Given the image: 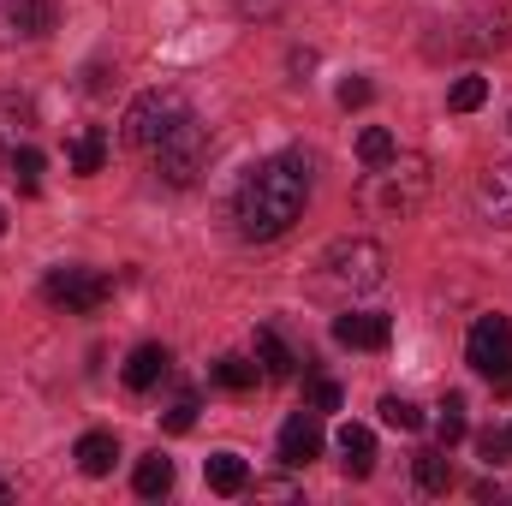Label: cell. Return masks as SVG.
Instances as JSON below:
<instances>
[{
	"label": "cell",
	"mask_w": 512,
	"mask_h": 506,
	"mask_svg": "<svg viewBox=\"0 0 512 506\" xmlns=\"http://www.w3.org/2000/svg\"><path fill=\"white\" fill-rule=\"evenodd\" d=\"M304 203H310V173H304V161L298 155H274V161H256L251 173L239 179V191H233V221H239V233L245 239H280L298 215H304Z\"/></svg>",
	"instance_id": "cell-1"
},
{
	"label": "cell",
	"mask_w": 512,
	"mask_h": 506,
	"mask_svg": "<svg viewBox=\"0 0 512 506\" xmlns=\"http://www.w3.org/2000/svg\"><path fill=\"white\" fill-rule=\"evenodd\" d=\"M316 268H322V274H316V292H328V298H358V292H376L387 280V251L376 239H340V245L322 251Z\"/></svg>",
	"instance_id": "cell-2"
},
{
	"label": "cell",
	"mask_w": 512,
	"mask_h": 506,
	"mask_svg": "<svg viewBox=\"0 0 512 506\" xmlns=\"http://www.w3.org/2000/svg\"><path fill=\"white\" fill-rule=\"evenodd\" d=\"M423 197H429V161H387V167H370V179L358 185V203L364 209H376V215H411V209H423Z\"/></svg>",
	"instance_id": "cell-3"
},
{
	"label": "cell",
	"mask_w": 512,
	"mask_h": 506,
	"mask_svg": "<svg viewBox=\"0 0 512 506\" xmlns=\"http://www.w3.org/2000/svg\"><path fill=\"white\" fill-rule=\"evenodd\" d=\"M149 155H155V167H161V179H167V185H191V179L203 173V161H209V131L185 114V120L167 131Z\"/></svg>",
	"instance_id": "cell-4"
},
{
	"label": "cell",
	"mask_w": 512,
	"mask_h": 506,
	"mask_svg": "<svg viewBox=\"0 0 512 506\" xmlns=\"http://www.w3.org/2000/svg\"><path fill=\"white\" fill-rule=\"evenodd\" d=\"M185 114H191V108H185L179 90H143V96L126 108V143L131 149H155Z\"/></svg>",
	"instance_id": "cell-5"
},
{
	"label": "cell",
	"mask_w": 512,
	"mask_h": 506,
	"mask_svg": "<svg viewBox=\"0 0 512 506\" xmlns=\"http://www.w3.org/2000/svg\"><path fill=\"white\" fill-rule=\"evenodd\" d=\"M108 292H114V280L96 274V268H48V280H42V298L60 304L66 316H90V310H102Z\"/></svg>",
	"instance_id": "cell-6"
},
{
	"label": "cell",
	"mask_w": 512,
	"mask_h": 506,
	"mask_svg": "<svg viewBox=\"0 0 512 506\" xmlns=\"http://www.w3.org/2000/svg\"><path fill=\"white\" fill-rule=\"evenodd\" d=\"M471 370L489 381H512V322L507 316H477L471 340H465Z\"/></svg>",
	"instance_id": "cell-7"
},
{
	"label": "cell",
	"mask_w": 512,
	"mask_h": 506,
	"mask_svg": "<svg viewBox=\"0 0 512 506\" xmlns=\"http://www.w3.org/2000/svg\"><path fill=\"white\" fill-rule=\"evenodd\" d=\"M334 340H340V346H352V352H387L393 322L376 316V310H346V316L334 322Z\"/></svg>",
	"instance_id": "cell-8"
},
{
	"label": "cell",
	"mask_w": 512,
	"mask_h": 506,
	"mask_svg": "<svg viewBox=\"0 0 512 506\" xmlns=\"http://www.w3.org/2000/svg\"><path fill=\"white\" fill-rule=\"evenodd\" d=\"M477 209H483V221L512 227V161H495V167L477 179Z\"/></svg>",
	"instance_id": "cell-9"
},
{
	"label": "cell",
	"mask_w": 512,
	"mask_h": 506,
	"mask_svg": "<svg viewBox=\"0 0 512 506\" xmlns=\"http://www.w3.org/2000/svg\"><path fill=\"white\" fill-rule=\"evenodd\" d=\"M316 453H322V429H316V417H310V411L286 417V423H280V459H286V465H310Z\"/></svg>",
	"instance_id": "cell-10"
},
{
	"label": "cell",
	"mask_w": 512,
	"mask_h": 506,
	"mask_svg": "<svg viewBox=\"0 0 512 506\" xmlns=\"http://www.w3.org/2000/svg\"><path fill=\"white\" fill-rule=\"evenodd\" d=\"M340 465H346V477H370L376 471V435L364 429V423H340Z\"/></svg>",
	"instance_id": "cell-11"
},
{
	"label": "cell",
	"mask_w": 512,
	"mask_h": 506,
	"mask_svg": "<svg viewBox=\"0 0 512 506\" xmlns=\"http://www.w3.org/2000/svg\"><path fill=\"white\" fill-rule=\"evenodd\" d=\"M167 364H173V358H167V346H137V352L126 358V387H131V393H149L155 381L167 376Z\"/></svg>",
	"instance_id": "cell-12"
},
{
	"label": "cell",
	"mask_w": 512,
	"mask_h": 506,
	"mask_svg": "<svg viewBox=\"0 0 512 506\" xmlns=\"http://www.w3.org/2000/svg\"><path fill=\"white\" fill-rule=\"evenodd\" d=\"M203 477H209L215 495H245V489H251V471H245L239 453H215V459L203 465Z\"/></svg>",
	"instance_id": "cell-13"
},
{
	"label": "cell",
	"mask_w": 512,
	"mask_h": 506,
	"mask_svg": "<svg viewBox=\"0 0 512 506\" xmlns=\"http://www.w3.org/2000/svg\"><path fill=\"white\" fill-rule=\"evenodd\" d=\"M114 459H120V441H114V435H102V429H96V435H84V441H78V471H84V477H108V471H114Z\"/></svg>",
	"instance_id": "cell-14"
},
{
	"label": "cell",
	"mask_w": 512,
	"mask_h": 506,
	"mask_svg": "<svg viewBox=\"0 0 512 506\" xmlns=\"http://www.w3.org/2000/svg\"><path fill=\"white\" fill-rule=\"evenodd\" d=\"M256 364H262V376L286 381V376H292V364H298V358H292V346H286V340H280L274 328H256Z\"/></svg>",
	"instance_id": "cell-15"
},
{
	"label": "cell",
	"mask_w": 512,
	"mask_h": 506,
	"mask_svg": "<svg viewBox=\"0 0 512 506\" xmlns=\"http://www.w3.org/2000/svg\"><path fill=\"white\" fill-rule=\"evenodd\" d=\"M131 489H137L143 501H161V495L173 489V459H161V453L137 459V477H131Z\"/></svg>",
	"instance_id": "cell-16"
},
{
	"label": "cell",
	"mask_w": 512,
	"mask_h": 506,
	"mask_svg": "<svg viewBox=\"0 0 512 506\" xmlns=\"http://www.w3.org/2000/svg\"><path fill=\"white\" fill-rule=\"evenodd\" d=\"M48 24H54L48 0H6V30L12 36H42Z\"/></svg>",
	"instance_id": "cell-17"
},
{
	"label": "cell",
	"mask_w": 512,
	"mask_h": 506,
	"mask_svg": "<svg viewBox=\"0 0 512 506\" xmlns=\"http://www.w3.org/2000/svg\"><path fill=\"white\" fill-rule=\"evenodd\" d=\"M66 161H72V173H102V161H108V137H102L96 126H84L78 137H72Z\"/></svg>",
	"instance_id": "cell-18"
},
{
	"label": "cell",
	"mask_w": 512,
	"mask_h": 506,
	"mask_svg": "<svg viewBox=\"0 0 512 506\" xmlns=\"http://www.w3.org/2000/svg\"><path fill=\"white\" fill-rule=\"evenodd\" d=\"M42 167H48V161H42V149H12V161H6V179H12L24 197H36V191H42Z\"/></svg>",
	"instance_id": "cell-19"
},
{
	"label": "cell",
	"mask_w": 512,
	"mask_h": 506,
	"mask_svg": "<svg viewBox=\"0 0 512 506\" xmlns=\"http://www.w3.org/2000/svg\"><path fill=\"white\" fill-rule=\"evenodd\" d=\"M417 483H423L429 495H447V489H453V465H447V453H417Z\"/></svg>",
	"instance_id": "cell-20"
},
{
	"label": "cell",
	"mask_w": 512,
	"mask_h": 506,
	"mask_svg": "<svg viewBox=\"0 0 512 506\" xmlns=\"http://www.w3.org/2000/svg\"><path fill=\"white\" fill-rule=\"evenodd\" d=\"M393 155H399V143H393V131L370 126L364 137H358V161H364V167H387Z\"/></svg>",
	"instance_id": "cell-21"
},
{
	"label": "cell",
	"mask_w": 512,
	"mask_h": 506,
	"mask_svg": "<svg viewBox=\"0 0 512 506\" xmlns=\"http://www.w3.org/2000/svg\"><path fill=\"white\" fill-rule=\"evenodd\" d=\"M435 435H441V447H453V441H465V399H459V393H447V399H441V417H435Z\"/></svg>",
	"instance_id": "cell-22"
},
{
	"label": "cell",
	"mask_w": 512,
	"mask_h": 506,
	"mask_svg": "<svg viewBox=\"0 0 512 506\" xmlns=\"http://www.w3.org/2000/svg\"><path fill=\"white\" fill-rule=\"evenodd\" d=\"M382 423H387V429H405V435H417V429H423V411H417L411 399L387 393V399H382Z\"/></svg>",
	"instance_id": "cell-23"
},
{
	"label": "cell",
	"mask_w": 512,
	"mask_h": 506,
	"mask_svg": "<svg viewBox=\"0 0 512 506\" xmlns=\"http://www.w3.org/2000/svg\"><path fill=\"white\" fill-rule=\"evenodd\" d=\"M256 376H262V364H251V358H221V364H215V381L233 387V393L256 387Z\"/></svg>",
	"instance_id": "cell-24"
},
{
	"label": "cell",
	"mask_w": 512,
	"mask_h": 506,
	"mask_svg": "<svg viewBox=\"0 0 512 506\" xmlns=\"http://www.w3.org/2000/svg\"><path fill=\"white\" fill-rule=\"evenodd\" d=\"M489 102V78H459L453 90H447V108L453 114H471V108H483Z\"/></svg>",
	"instance_id": "cell-25"
},
{
	"label": "cell",
	"mask_w": 512,
	"mask_h": 506,
	"mask_svg": "<svg viewBox=\"0 0 512 506\" xmlns=\"http://www.w3.org/2000/svg\"><path fill=\"white\" fill-rule=\"evenodd\" d=\"M191 423H197V399H191V393H185V399H173V411H167V417H161V429H167V435H185V429H191Z\"/></svg>",
	"instance_id": "cell-26"
},
{
	"label": "cell",
	"mask_w": 512,
	"mask_h": 506,
	"mask_svg": "<svg viewBox=\"0 0 512 506\" xmlns=\"http://www.w3.org/2000/svg\"><path fill=\"white\" fill-rule=\"evenodd\" d=\"M477 447H483V459H489V465H507V459H512V423H507V429H489Z\"/></svg>",
	"instance_id": "cell-27"
},
{
	"label": "cell",
	"mask_w": 512,
	"mask_h": 506,
	"mask_svg": "<svg viewBox=\"0 0 512 506\" xmlns=\"http://www.w3.org/2000/svg\"><path fill=\"white\" fill-rule=\"evenodd\" d=\"M370 96H376V90H370V78H346V84H340V108H364Z\"/></svg>",
	"instance_id": "cell-28"
},
{
	"label": "cell",
	"mask_w": 512,
	"mask_h": 506,
	"mask_svg": "<svg viewBox=\"0 0 512 506\" xmlns=\"http://www.w3.org/2000/svg\"><path fill=\"white\" fill-rule=\"evenodd\" d=\"M310 405H316V411H340V387H334V381H310Z\"/></svg>",
	"instance_id": "cell-29"
},
{
	"label": "cell",
	"mask_w": 512,
	"mask_h": 506,
	"mask_svg": "<svg viewBox=\"0 0 512 506\" xmlns=\"http://www.w3.org/2000/svg\"><path fill=\"white\" fill-rule=\"evenodd\" d=\"M256 495H262V501H292L298 489H292V483H256Z\"/></svg>",
	"instance_id": "cell-30"
},
{
	"label": "cell",
	"mask_w": 512,
	"mask_h": 506,
	"mask_svg": "<svg viewBox=\"0 0 512 506\" xmlns=\"http://www.w3.org/2000/svg\"><path fill=\"white\" fill-rule=\"evenodd\" d=\"M12 501V483H6V477H0V506Z\"/></svg>",
	"instance_id": "cell-31"
},
{
	"label": "cell",
	"mask_w": 512,
	"mask_h": 506,
	"mask_svg": "<svg viewBox=\"0 0 512 506\" xmlns=\"http://www.w3.org/2000/svg\"><path fill=\"white\" fill-rule=\"evenodd\" d=\"M0 233H6V209H0Z\"/></svg>",
	"instance_id": "cell-32"
}]
</instances>
